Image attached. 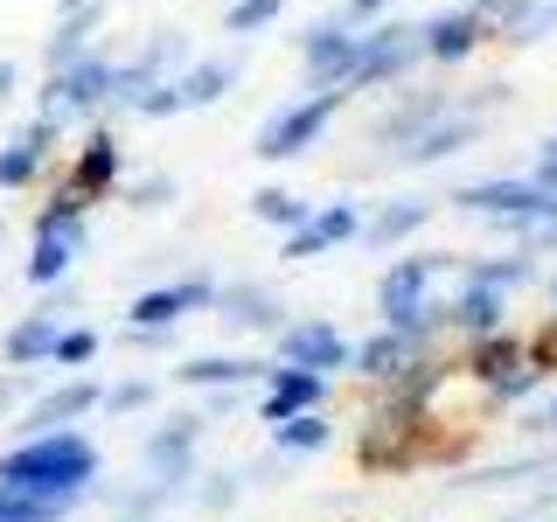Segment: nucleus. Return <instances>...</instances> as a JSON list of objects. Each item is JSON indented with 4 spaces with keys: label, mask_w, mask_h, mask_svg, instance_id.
Returning <instances> with one entry per match:
<instances>
[{
    "label": "nucleus",
    "mask_w": 557,
    "mask_h": 522,
    "mask_svg": "<svg viewBox=\"0 0 557 522\" xmlns=\"http://www.w3.org/2000/svg\"><path fill=\"white\" fill-rule=\"evenodd\" d=\"M98 481V446L84 439V432H35L28 446H14L8 460H0V487H14V495L28 501H63V509H77L84 495H91Z\"/></svg>",
    "instance_id": "obj_1"
},
{
    "label": "nucleus",
    "mask_w": 557,
    "mask_h": 522,
    "mask_svg": "<svg viewBox=\"0 0 557 522\" xmlns=\"http://www.w3.org/2000/svg\"><path fill=\"white\" fill-rule=\"evenodd\" d=\"M432 278H440V258H397V265L383 272V286H376V313H383V327H397V335L425 341L432 327H440V307H432Z\"/></svg>",
    "instance_id": "obj_2"
},
{
    "label": "nucleus",
    "mask_w": 557,
    "mask_h": 522,
    "mask_svg": "<svg viewBox=\"0 0 557 522\" xmlns=\"http://www.w3.org/2000/svg\"><path fill=\"white\" fill-rule=\"evenodd\" d=\"M342 84H327V91H313V98H300V104H286V112H272L265 126H258V161H293V153H307L313 139H321V126L342 112Z\"/></svg>",
    "instance_id": "obj_3"
},
{
    "label": "nucleus",
    "mask_w": 557,
    "mask_h": 522,
    "mask_svg": "<svg viewBox=\"0 0 557 522\" xmlns=\"http://www.w3.org/2000/svg\"><path fill=\"white\" fill-rule=\"evenodd\" d=\"M418 57H425V49H418V28L411 22H383L370 35H356V70H348V91L383 84V77H405Z\"/></svg>",
    "instance_id": "obj_4"
},
{
    "label": "nucleus",
    "mask_w": 557,
    "mask_h": 522,
    "mask_svg": "<svg viewBox=\"0 0 557 522\" xmlns=\"http://www.w3.org/2000/svg\"><path fill=\"white\" fill-rule=\"evenodd\" d=\"M278 362L327 376V370H348V341L335 321H293V327H278Z\"/></svg>",
    "instance_id": "obj_5"
},
{
    "label": "nucleus",
    "mask_w": 557,
    "mask_h": 522,
    "mask_svg": "<svg viewBox=\"0 0 557 522\" xmlns=\"http://www.w3.org/2000/svg\"><path fill=\"white\" fill-rule=\"evenodd\" d=\"M196 439H202V418H168L161 432H147V474L161 495L188 481V467H196Z\"/></svg>",
    "instance_id": "obj_6"
},
{
    "label": "nucleus",
    "mask_w": 557,
    "mask_h": 522,
    "mask_svg": "<svg viewBox=\"0 0 557 522\" xmlns=\"http://www.w3.org/2000/svg\"><path fill=\"white\" fill-rule=\"evenodd\" d=\"M348 70H356V28L348 22H313L307 28V84L313 91H327V84L348 91Z\"/></svg>",
    "instance_id": "obj_7"
},
{
    "label": "nucleus",
    "mask_w": 557,
    "mask_h": 522,
    "mask_svg": "<svg viewBox=\"0 0 557 522\" xmlns=\"http://www.w3.org/2000/svg\"><path fill=\"white\" fill-rule=\"evenodd\" d=\"M362 231V209L356 202H335V209H307L300 223L286 231V258H321L327 244H348Z\"/></svg>",
    "instance_id": "obj_8"
},
{
    "label": "nucleus",
    "mask_w": 557,
    "mask_h": 522,
    "mask_svg": "<svg viewBox=\"0 0 557 522\" xmlns=\"http://www.w3.org/2000/svg\"><path fill=\"white\" fill-rule=\"evenodd\" d=\"M481 35H487V22L474 8H453V14H432V22L418 28V49H425L432 63H460V57L481 49Z\"/></svg>",
    "instance_id": "obj_9"
},
{
    "label": "nucleus",
    "mask_w": 557,
    "mask_h": 522,
    "mask_svg": "<svg viewBox=\"0 0 557 522\" xmlns=\"http://www.w3.org/2000/svg\"><path fill=\"white\" fill-rule=\"evenodd\" d=\"M216 300V286L209 278H182V286H153V293H139L133 300V327H174L188 307H209Z\"/></svg>",
    "instance_id": "obj_10"
},
{
    "label": "nucleus",
    "mask_w": 557,
    "mask_h": 522,
    "mask_svg": "<svg viewBox=\"0 0 557 522\" xmlns=\"http://www.w3.org/2000/svg\"><path fill=\"white\" fill-rule=\"evenodd\" d=\"M49 139H57V119H28L22 133L0 147V188H22L35 182V167L49 161Z\"/></svg>",
    "instance_id": "obj_11"
},
{
    "label": "nucleus",
    "mask_w": 557,
    "mask_h": 522,
    "mask_svg": "<svg viewBox=\"0 0 557 522\" xmlns=\"http://www.w3.org/2000/svg\"><path fill=\"white\" fill-rule=\"evenodd\" d=\"M474 139H481V119H474V112H453V119H432V126L411 139L405 161H411V167H432V161H446V153L474 147Z\"/></svg>",
    "instance_id": "obj_12"
},
{
    "label": "nucleus",
    "mask_w": 557,
    "mask_h": 522,
    "mask_svg": "<svg viewBox=\"0 0 557 522\" xmlns=\"http://www.w3.org/2000/svg\"><path fill=\"white\" fill-rule=\"evenodd\" d=\"M272 376V390H265V425H278V418H293V411H313L321 405V383L327 376H313V370H265Z\"/></svg>",
    "instance_id": "obj_13"
},
{
    "label": "nucleus",
    "mask_w": 557,
    "mask_h": 522,
    "mask_svg": "<svg viewBox=\"0 0 557 522\" xmlns=\"http://www.w3.org/2000/svg\"><path fill=\"white\" fill-rule=\"evenodd\" d=\"M502 300H509L502 286H487V278H467V286H460V300L446 307V321H460L467 335H495V327H502V313H509Z\"/></svg>",
    "instance_id": "obj_14"
},
{
    "label": "nucleus",
    "mask_w": 557,
    "mask_h": 522,
    "mask_svg": "<svg viewBox=\"0 0 557 522\" xmlns=\"http://www.w3.org/2000/svg\"><path fill=\"white\" fill-rule=\"evenodd\" d=\"M411 335H397V327H383V335H370L362 348H348V370H362V376H397L411 362Z\"/></svg>",
    "instance_id": "obj_15"
},
{
    "label": "nucleus",
    "mask_w": 557,
    "mask_h": 522,
    "mask_svg": "<svg viewBox=\"0 0 557 522\" xmlns=\"http://www.w3.org/2000/svg\"><path fill=\"white\" fill-rule=\"evenodd\" d=\"M104 182H119V147H112V133H91V139H84V153H77V182H70V196L91 202Z\"/></svg>",
    "instance_id": "obj_16"
},
{
    "label": "nucleus",
    "mask_w": 557,
    "mask_h": 522,
    "mask_svg": "<svg viewBox=\"0 0 557 522\" xmlns=\"http://www.w3.org/2000/svg\"><path fill=\"white\" fill-rule=\"evenodd\" d=\"M98 397H104L98 383H63V390H49L42 405L28 411V425H35V432H57V425H70V418H84V411L98 405Z\"/></svg>",
    "instance_id": "obj_17"
},
{
    "label": "nucleus",
    "mask_w": 557,
    "mask_h": 522,
    "mask_svg": "<svg viewBox=\"0 0 557 522\" xmlns=\"http://www.w3.org/2000/svg\"><path fill=\"white\" fill-rule=\"evenodd\" d=\"M425 223H432V202H391V209H383V216H370V223H362V231L356 237H370L376 244V251H391V244L397 237H411V231H425Z\"/></svg>",
    "instance_id": "obj_18"
},
{
    "label": "nucleus",
    "mask_w": 557,
    "mask_h": 522,
    "mask_svg": "<svg viewBox=\"0 0 557 522\" xmlns=\"http://www.w3.org/2000/svg\"><path fill=\"white\" fill-rule=\"evenodd\" d=\"M209 307H223V321H237V327H272L278 321V307H272L265 286H216Z\"/></svg>",
    "instance_id": "obj_19"
},
{
    "label": "nucleus",
    "mask_w": 557,
    "mask_h": 522,
    "mask_svg": "<svg viewBox=\"0 0 557 522\" xmlns=\"http://www.w3.org/2000/svg\"><path fill=\"white\" fill-rule=\"evenodd\" d=\"M49 356H57V313H28V321L8 335V362L28 370V362H49Z\"/></svg>",
    "instance_id": "obj_20"
},
{
    "label": "nucleus",
    "mask_w": 557,
    "mask_h": 522,
    "mask_svg": "<svg viewBox=\"0 0 557 522\" xmlns=\"http://www.w3.org/2000/svg\"><path fill=\"white\" fill-rule=\"evenodd\" d=\"M272 439H278V452H321L327 439H335V425H327L321 411H293V418L272 425Z\"/></svg>",
    "instance_id": "obj_21"
},
{
    "label": "nucleus",
    "mask_w": 557,
    "mask_h": 522,
    "mask_svg": "<svg viewBox=\"0 0 557 522\" xmlns=\"http://www.w3.org/2000/svg\"><path fill=\"white\" fill-rule=\"evenodd\" d=\"M231 84H237V63H196L188 77H174V91H182V104H216Z\"/></svg>",
    "instance_id": "obj_22"
},
{
    "label": "nucleus",
    "mask_w": 557,
    "mask_h": 522,
    "mask_svg": "<svg viewBox=\"0 0 557 522\" xmlns=\"http://www.w3.org/2000/svg\"><path fill=\"white\" fill-rule=\"evenodd\" d=\"M432 119H446V98H425V104H405V112H397V119H383V126H376V139H383V147H411V139H418V133H425V126H432Z\"/></svg>",
    "instance_id": "obj_23"
},
{
    "label": "nucleus",
    "mask_w": 557,
    "mask_h": 522,
    "mask_svg": "<svg viewBox=\"0 0 557 522\" xmlns=\"http://www.w3.org/2000/svg\"><path fill=\"white\" fill-rule=\"evenodd\" d=\"M174 376H182V383H244V376H265V370L244 362V356H196V362H182Z\"/></svg>",
    "instance_id": "obj_24"
},
{
    "label": "nucleus",
    "mask_w": 557,
    "mask_h": 522,
    "mask_svg": "<svg viewBox=\"0 0 557 522\" xmlns=\"http://www.w3.org/2000/svg\"><path fill=\"white\" fill-rule=\"evenodd\" d=\"M84 35H91V8H70V22L49 35V70L77 63V57H84Z\"/></svg>",
    "instance_id": "obj_25"
},
{
    "label": "nucleus",
    "mask_w": 557,
    "mask_h": 522,
    "mask_svg": "<svg viewBox=\"0 0 557 522\" xmlns=\"http://www.w3.org/2000/svg\"><path fill=\"white\" fill-rule=\"evenodd\" d=\"M474 370H481L487 383H502L509 370H522V341H509V335H487V341L474 348Z\"/></svg>",
    "instance_id": "obj_26"
},
{
    "label": "nucleus",
    "mask_w": 557,
    "mask_h": 522,
    "mask_svg": "<svg viewBox=\"0 0 557 522\" xmlns=\"http://www.w3.org/2000/svg\"><path fill=\"white\" fill-rule=\"evenodd\" d=\"M251 216H258V223H278V231H293V223L307 216V202L286 196V188H258V196H251Z\"/></svg>",
    "instance_id": "obj_27"
},
{
    "label": "nucleus",
    "mask_w": 557,
    "mask_h": 522,
    "mask_svg": "<svg viewBox=\"0 0 557 522\" xmlns=\"http://www.w3.org/2000/svg\"><path fill=\"white\" fill-rule=\"evenodd\" d=\"M63 515H70L63 501H28L14 487H0V522H63Z\"/></svg>",
    "instance_id": "obj_28"
},
{
    "label": "nucleus",
    "mask_w": 557,
    "mask_h": 522,
    "mask_svg": "<svg viewBox=\"0 0 557 522\" xmlns=\"http://www.w3.org/2000/svg\"><path fill=\"white\" fill-rule=\"evenodd\" d=\"M278 8H286V0H237V8H231V35H258L265 22H278Z\"/></svg>",
    "instance_id": "obj_29"
},
{
    "label": "nucleus",
    "mask_w": 557,
    "mask_h": 522,
    "mask_svg": "<svg viewBox=\"0 0 557 522\" xmlns=\"http://www.w3.org/2000/svg\"><path fill=\"white\" fill-rule=\"evenodd\" d=\"M467 278H487V286L509 293V286H522V278H530V258H487V265H474Z\"/></svg>",
    "instance_id": "obj_30"
},
{
    "label": "nucleus",
    "mask_w": 557,
    "mask_h": 522,
    "mask_svg": "<svg viewBox=\"0 0 557 522\" xmlns=\"http://www.w3.org/2000/svg\"><path fill=\"white\" fill-rule=\"evenodd\" d=\"M91 356H98V335H91V327H70V335H57V356H49V362L77 370V362H91Z\"/></svg>",
    "instance_id": "obj_31"
},
{
    "label": "nucleus",
    "mask_w": 557,
    "mask_h": 522,
    "mask_svg": "<svg viewBox=\"0 0 557 522\" xmlns=\"http://www.w3.org/2000/svg\"><path fill=\"white\" fill-rule=\"evenodd\" d=\"M530 8H536V0H474V14H481V22H487V14H502V28H516Z\"/></svg>",
    "instance_id": "obj_32"
},
{
    "label": "nucleus",
    "mask_w": 557,
    "mask_h": 522,
    "mask_svg": "<svg viewBox=\"0 0 557 522\" xmlns=\"http://www.w3.org/2000/svg\"><path fill=\"white\" fill-rule=\"evenodd\" d=\"M147 397H153V383H119V390H112V397H98V405H112V411H139Z\"/></svg>",
    "instance_id": "obj_33"
},
{
    "label": "nucleus",
    "mask_w": 557,
    "mask_h": 522,
    "mask_svg": "<svg viewBox=\"0 0 557 522\" xmlns=\"http://www.w3.org/2000/svg\"><path fill=\"white\" fill-rule=\"evenodd\" d=\"M536 188H557V133L544 139V161H536Z\"/></svg>",
    "instance_id": "obj_34"
},
{
    "label": "nucleus",
    "mask_w": 557,
    "mask_h": 522,
    "mask_svg": "<svg viewBox=\"0 0 557 522\" xmlns=\"http://www.w3.org/2000/svg\"><path fill=\"white\" fill-rule=\"evenodd\" d=\"M383 8H397V0H348V22H376Z\"/></svg>",
    "instance_id": "obj_35"
},
{
    "label": "nucleus",
    "mask_w": 557,
    "mask_h": 522,
    "mask_svg": "<svg viewBox=\"0 0 557 522\" xmlns=\"http://www.w3.org/2000/svg\"><path fill=\"white\" fill-rule=\"evenodd\" d=\"M0 98H14V63H0Z\"/></svg>",
    "instance_id": "obj_36"
},
{
    "label": "nucleus",
    "mask_w": 557,
    "mask_h": 522,
    "mask_svg": "<svg viewBox=\"0 0 557 522\" xmlns=\"http://www.w3.org/2000/svg\"><path fill=\"white\" fill-rule=\"evenodd\" d=\"M544 425H550V432H557V397H550V411H544Z\"/></svg>",
    "instance_id": "obj_37"
},
{
    "label": "nucleus",
    "mask_w": 557,
    "mask_h": 522,
    "mask_svg": "<svg viewBox=\"0 0 557 522\" xmlns=\"http://www.w3.org/2000/svg\"><path fill=\"white\" fill-rule=\"evenodd\" d=\"M8 397H14V383H0V405H8Z\"/></svg>",
    "instance_id": "obj_38"
},
{
    "label": "nucleus",
    "mask_w": 557,
    "mask_h": 522,
    "mask_svg": "<svg viewBox=\"0 0 557 522\" xmlns=\"http://www.w3.org/2000/svg\"><path fill=\"white\" fill-rule=\"evenodd\" d=\"M57 8H63V14H70V8H84V0H57Z\"/></svg>",
    "instance_id": "obj_39"
},
{
    "label": "nucleus",
    "mask_w": 557,
    "mask_h": 522,
    "mask_svg": "<svg viewBox=\"0 0 557 522\" xmlns=\"http://www.w3.org/2000/svg\"><path fill=\"white\" fill-rule=\"evenodd\" d=\"M550 300H557V286H550Z\"/></svg>",
    "instance_id": "obj_40"
}]
</instances>
